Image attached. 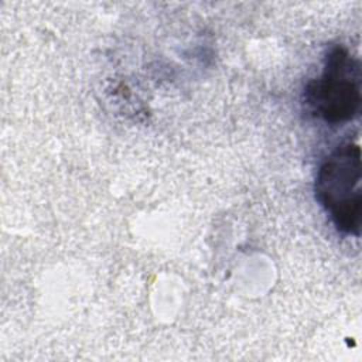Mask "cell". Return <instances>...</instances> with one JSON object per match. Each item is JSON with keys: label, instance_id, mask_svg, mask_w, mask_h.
I'll use <instances>...</instances> for the list:
<instances>
[{"label": "cell", "instance_id": "cell-1", "mask_svg": "<svg viewBox=\"0 0 362 362\" xmlns=\"http://www.w3.org/2000/svg\"><path fill=\"white\" fill-rule=\"evenodd\" d=\"M361 147L345 141L321 163L315 178V199L335 228L346 235L361 232Z\"/></svg>", "mask_w": 362, "mask_h": 362}, {"label": "cell", "instance_id": "cell-2", "mask_svg": "<svg viewBox=\"0 0 362 362\" xmlns=\"http://www.w3.org/2000/svg\"><path fill=\"white\" fill-rule=\"evenodd\" d=\"M304 103L318 119L329 124L352 120L361 107V68L346 48L332 47L318 78L304 89Z\"/></svg>", "mask_w": 362, "mask_h": 362}]
</instances>
